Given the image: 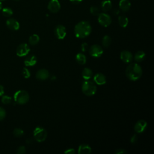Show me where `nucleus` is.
<instances>
[{
	"label": "nucleus",
	"mask_w": 154,
	"mask_h": 154,
	"mask_svg": "<svg viewBox=\"0 0 154 154\" xmlns=\"http://www.w3.org/2000/svg\"><path fill=\"white\" fill-rule=\"evenodd\" d=\"M91 26L88 21L82 20L75 26L74 34L77 38H84L91 34Z\"/></svg>",
	"instance_id": "f257e3e1"
},
{
	"label": "nucleus",
	"mask_w": 154,
	"mask_h": 154,
	"mask_svg": "<svg viewBox=\"0 0 154 154\" xmlns=\"http://www.w3.org/2000/svg\"><path fill=\"white\" fill-rule=\"evenodd\" d=\"M125 73L128 79L132 81H136L141 78L143 70L138 63H131L126 67Z\"/></svg>",
	"instance_id": "f03ea898"
},
{
	"label": "nucleus",
	"mask_w": 154,
	"mask_h": 154,
	"mask_svg": "<svg viewBox=\"0 0 154 154\" xmlns=\"http://www.w3.org/2000/svg\"><path fill=\"white\" fill-rule=\"evenodd\" d=\"M81 88L82 93L87 96H93L97 91V87L96 84L88 80H86L82 83Z\"/></svg>",
	"instance_id": "7ed1b4c3"
},
{
	"label": "nucleus",
	"mask_w": 154,
	"mask_h": 154,
	"mask_svg": "<svg viewBox=\"0 0 154 154\" xmlns=\"http://www.w3.org/2000/svg\"><path fill=\"white\" fill-rule=\"evenodd\" d=\"M14 102L19 105H23L26 103L29 99V95L28 93L23 90H19L16 91L14 94Z\"/></svg>",
	"instance_id": "20e7f679"
},
{
	"label": "nucleus",
	"mask_w": 154,
	"mask_h": 154,
	"mask_svg": "<svg viewBox=\"0 0 154 154\" xmlns=\"http://www.w3.org/2000/svg\"><path fill=\"white\" fill-rule=\"evenodd\" d=\"M34 138L37 142L41 143L44 141L48 136V133L46 130L41 126L36 127L33 131Z\"/></svg>",
	"instance_id": "39448f33"
},
{
	"label": "nucleus",
	"mask_w": 154,
	"mask_h": 154,
	"mask_svg": "<svg viewBox=\"0 0 154 154\" xmlns=\"http://www.w3.org/2000/svg\"><path fill=\"white\" fill-rule=\"evenodd\" d=\"M97 20L99 23L103 26V27H108L111 23V18L110 16L105 13H101L97 16Z\"/></svg>",
	"instance_id": "423d86ee"
},
{
	"label": "nucleus",
	"mask_w": 154,
	"mask_h": 154,
	"mask_svg": "<svg viewBox=\"0 0 154 154\" xmlns=\"http://www.w3.org/2000/svg\"><path fill=\"white\" fill-rule=\"evenodd\" d=\"M103 53V50L102 48L97 44L93 45L89 49L90 55L94 58L100 57Z\"/></svg>",
	"instance_id": "0eeeda50"
},
{
	"label": "nucleus",
	"mask_w": 154,
	"mask_h": 154,
	"mask_svg": "<svg viewBox=\"0 0 154 154\" xmlns=\"http://www.w3.org/2000/svg\"><path fill=\"white\" fill-rule=\"evenodd\" d=\"M30 51V48L26 43L20 44L16 49V55L18 57H22L27 55Z\"/></svg>",
	"instance_id": "6e6552de"
},
{
	"label": "nucleus",
	"mask_w": 154,
	"mask_h": 154,
	"mask_svg": "<svg viewBox=\"0 0 154 154\" xmlns=\"http://www.w3.org/2000/svg\"><path fill=\"white\" fill-rule=\"evenodd\" d=\"M54 32L56 37L60 40L64 39L66 36L67 34L65 26L62 25H58L57 26H56L54 29Z\"/></svg>",
	"instance_id": "1a4fd4ad"
},
{
	"label": "nucleus",
	"mask_w": 154,
	"mask_h": 154,
	"mask_svg": "<svg viewBox=\"0 0 154 154\" xmlns=\"http://www.w3.org/2000/svg\"><path fill=\"white\" fill-rule=\"evenodd\" d=\"M147 127V123L144 120H138L134 127L135 131L138 134H141L145 131Z\"/></svg>",
	"instance_id": "9d476101"
},
{
	"label": "nucleus",
	"mask_w": 154,
	"mask_h": 154,
	"mask_svg": "<svg viewBox=\"0 0 154 154\" xmlns=\"http://www.w3.org/2000/svg\"><path fill=\"white\" fill-rule=\"evenodd\" d=\"M61 8V5L58 0H51L48 4V10L53 13L59 11Z\"/></svg>",
	"instance_id": "9b49d317"
},
{
	"label": "nucleus",
	"mask_w": 154,
	"mask_h": 154,
	"mask_svg": "<svg viewBox=\"0 0 154 154\" xmlns=\"http://www.w3.org/2000/svg\"><path fill=\"white\" fill-rule=\"evenodd\" d=\"M120 57L122 61L125 63H129L133 60V55L132 53L127 50L122 51L120 52Z\"/></svg>",
	"instance_id": "f8f14e48"
},
{
	"label": "nucleus",
	"mask_w": 154,
	"mask_h": 154,
	"mask_svg": "<svg viewBox=\"0 0 154 154\" xmlns=\"http://www.w3.org/2000/svg\"><path fill=\"white\" fill-rule=\"evenodd\" d=\"M6 25L10 29L13 31H17L20 28V24L18 21L12 18L7 20Z\"/></svg>",
	"instance_id": "ddd939ff"
},
{
	"label": "nucleus",
	"mask_w": 154,
	"mask_h": 154,
	"mask_svg": "<svg viewBox=\"0 0 154 154\" xmlns=\"http://www.w3.org/2000/svg\"><path fill=\"white\" fill-rule=\"evenodd\" d=\"M35 77L38 80L45 81L49 77V71L45 69H41L37 72Z\"/></svg>",
	"instance_id": "4468645a"
},
{
	"label": "nucleus",
	"mask_w": 154,
	"mask_h": 154,
	"mask_svg": "<svg viewBox=\"0 0 154 154\" xmlns=\"http://www.w3.org/2000/svg\"><path fill=\"white\" fill-rule=\"evenodd\" d=\"M37 62V58L34 55H29L27 56L24 60V64L26 67L33 66L36 64Z\"/></svg>",
	"instance_id": "2eb2a0df"
},
{
	"label": "nucleus",
	"mask_w": 154,
	"mask_h": 154,
	"mask_svg": "<svg viewBox=\"0 0 154 154\" xmlns=\"http://www.w3.org/2000/svg\"><path fill=\"white\" fill-rule=\"evenodd\" d=\"M93 80L96 84L99 85H104L106 82V79L105 76L101 73H96L93 78Z\"/></svg>",
	"instance_id": "dca6fc26"
},
{
	"label": "nucleus",
	"mask_w": 154,
	"mask_h": 154,
	"mask_svg": "<svg viewBox=\"0 0 154 154\" xmlns=\"http://www.w3.org/2000/svg\"><path fill=\"white\" fill-rule=\"evenodd\" d=\"M119 6L120 9L122 11L126 12L129 10L131 6V4L129 0H120L119 1Z\"/></svg>",
	"instance_id": "f3484780"
},
{
	"label": "nucleus",
	"mask_w": 154,
	"mask_h": 154,
	"mask_svg": "<svg viewBox=\"0 0 154 154\" xmlns=\"http://www.w3.org/2000/svg\"><path fill=\"white\" fill-rule=\"evenodd\" d=\"M91 152V148L87 144H82L78 147V153L79 154H89Z\"/></svg>",
	"instance_id": "a211bd4d"
},
{
	"label": "nucleus",
	"mask_w": 154,
	"mask_h": 154,
	"mask_svg": "<svg viewBox=\"0 0 154 154\" xmlns=\"http://www.w3.org/2000/svg\"><path fill=\"white\" fill-rule=\"evenodd\" d=\"M112 7V2L110 0H104L101 2V8L103 11L107 12L109 11Z\"/></svg>",
	"instance_id": "6ab92c4d"
},
{
	"label": "nucleus",
	"mask_w": 154,
	"mask_h": 154,
	"mask_svg": "<svg viewBox=\"0 0 154 154\" xmlns=\"http://www.w3.org/2000/svg\"><path fill=\"white\" fill-rule=\"evenodd\" d=\"M118 22L119 25L122 28H126L129 23L128 18L124 15L119 16L118 17Z\"/></svg>",
	"instance_id": "aec40b11"
},
{
	"label": "nucleus",
	"mask_w": 154,
	"mask_h": 154,
	"mask_svg": "<svg viewBox=\"0 0 154 154\" xmlns=\"http://www.w3.org/2000/svg\"><path fill=\"white\" fill-rule=\"evenodd\" d=\"M146 57V54L144 51H138V52H137L134 55V57H133L135 60V61L137 63L139 62H141L142 61H143L144 60Z\"/></svg>",
	"instance_id": "412c9836"
},
{
	"label": "nucleus",
	"mask_w": 154,
	"mask_h": 154,
	"mask_svg": "<svg viewBox=\"0 0 154 154\" xmlns=\"http://www.w3.org/2000/svg\"><path fill=\"white\" fill-rule=\"evenodd\" d=\"M75 59L77 63L81 65H84L86 63L87 58L83 53H78L75 56Z\"/></svg>",
	"instance_id": "4be33fe9"
},
{
	"label": "nucleus",
	"mask_w": 154,
	"mask_h": 154,
	"mask_svg": "<svg viewBox=\"0 0 154 154\" xmlns=\"http://www.w3.org/2000/svg\"><path fill=\"white\" fill-rule=\"evenodd\" d=\"M93 75L92 70L88 67L84 68L82 71V76L85 80L90 79Z\"/></svg>",
	"instance_id": "5701e85b"
},
{
	"label": "nucleus",
	"mask_w": 154,
	"mask_h": 154,
	"mask_svg": "<svg viewBox=\"0 0 154 154\" xmlns=\"http://www.w3.org/2000/svg\"><path fill=\"white\" fill-rule=\"evenodd\" d=\"M39 41H40V37L38 36V35L36 34H34L31 35L28 39L29 43L31 45H36L38 43Z\"/></svg>",
	"instance_id": "b1692460"
},
{
	"label": "nucleus",
	"mask_w": 154,
	"mask_h": 154,
	"mask_svg": "<svg viewBox=\"0 0 154 154\" xmlns=\"http://www.w3.org/2000/svg\"><path fill=\"white\" fill-rule=\"evenodd\" d=\"M111 43V37L108 35H105L103 36L102 40V44L104 48H108Z\"/></svg>",
	"instance_id": "393cba45"
},
{
	"label": "nucleus",
	"mask_w": 154,
	"mask_h": 154,
	"mask_svg": "<svg viewBox=\"0 0 154 154\" xmlns=\"http://www.w3.org/2000/svg\"><path fill=\"white\" fill-rule=\"evenodd\" d=\"M13 12L11 8L9 7H5L2 9V14L5 17H10L13 14Z\"/></svg>",
	"instance_id": "a878e982"
},
{
	"label": "nucleus",
	"mask_w": 154,
	"mask_h": 154,
	"mask_svg": "<svg viewBox=\"0 0 154 154\" xmlns=\"http://www.w3.org/2000/svg\"><path fill=\"white\" fill-rule=\"evenodd\" d=\"M1 97V102L4 105L10 104L12 101V98L9 96L2 95Z\"/></svg>",
	"instance_id": "bb28decb"
},
{
	"label": "nucleus",
	"mask_w": 154,
	"mask_h": 154,
	"mask_svg": "<svg viewBox=\"0 0 154 154\" xmlns=\"http://www.w3.org/2000/svg\"><path fill=\"white\" fill-rule=\"evenodd\" d=\"M90 11L93 16H98L100 13V10L97 6H91L90 8Z\"/></svg>",
	"instance_id": "cd10ccee"
},
{
	"label": "nucleus",
	"mask_w": 154,
	"mask_h": 154,
	"mask_svg": "<svg viewBox=\"0 0 154 154\" xmlns=\"http://www.w3.org/2000/svg\"><path fill=\"white\" fill-rule=\"evenodd\" d=\"M23 134H24V131L22 129L19 128H15L13 131V134L16 137H20L23 136Z\"/></svg>",
	"instance_id": "c85d7f7f"
},
{
	"label": "nucleus",
	"mask_w": 154,
	"mask_h": 154,
	"mask_svg": "<svg viewBox=\"0 0 154 154\" xmlns=\"http://www.w3.org/2000/svg\"><path fill=\"white\" fill-rule=\"evenodd\" d=\"M22 73L23 77L26 79H28L31 76V72H30L29 70L26 67H23L22 69Z\"/></svg>",
	"instance_id": "c756f323"
},
{
	"label": "nucleus",
	"mask_w": 154,
	"mask_h": 154,
	"mask_svg": "<svg viewBox=\"0 0 154 154\" xmlns=\"http://www.w3.org/2000/svg\"><path fill=\"white\" fill-rule=\"evenodd\" d=\"M6 116V111L4 108L0 107V121L3 120Z\"/></svg>",
	"instance_id": "7c9ffc66"
},
{
	"label": "nucleus",
	"mask_w": 154,
	"mask_h": 154,
	"mask_svg": "<svg viewBox=\"0 0 154 154\" xmlns=\"http://www.w3.org/2000/svg\"><path fill=\"white\" fill-rule=\"evenodd\" d=\"M26 152V148L24 146H19L17 149V154H23Z\"/></svg>",
	"instance_id": "2f4dec72"
},
{
	"label": "nucleus",
	"mask_w": 154,
	"mask_h": 154,
	"mask_svg": "<svg viewBox=\"0 0 154 154\" xmlns=\"http://www.w3.org/2000/svg\"><path fill=\"white\" fill-rule=\"evenodd\" d=\"M128 152L124 149H117L115 150L114 153L116 154H123V153H127Z\"/></svg>",
	"instance_id": "473e14b6"
},
{
	"label": "nucleus",
	"mask_w": 154,
	"mask_h": 154,
	"mask_svg": "<svg viewBox=\"0 0 154 154\" xmlns=\"http://www.w3.org/2000/svg\"><path fill=\"white\" fill-rule=\"evenodd\" d=\"M137 140H138V136L137 135V134H134V135L131 137V139H130V141H131V143L132 144H135V143H136V142L137 141Z\"/></svg>",
	"instance_id": "72a5a7b5"
},
{
	"label": "nucleus",
	"mask_w": 154,
	"mask_h": 154,
	"mask_svg": "<svg viewBox=\"0 0 154 154\" xmlns=\"http://www.w3.org/2000/svg\"><path fill=\"white\" fill-rule=\"evenodd\" d=\"M88 48V44L85 42L82 43L81 46V49L82 52H85L87 50Z\"/></svg>",
	"instance_id": "f704fd0d"
},
{
	"label": "nucleus",
	"mask_w": 154,
	"mask_h": 154,
	"mask_svg": "<svg viewBox=\"0 0 154 154\" xmlns=\"http://www.w3.org/2000/svg\"><path fill=\"white\" fill-rule=\"evenodd\" d=\"M64 153H66V154H74L75 153V150L73 148H70V149H66L64 152Z\"/></svg>",
	"instance_id": "c9c22d12"
},
{
	"label": "nucleus",
	"mask_w": 154,
	"mask_h": 154,
	"mask_svg": "<svg viewBox=\"0 0 154 154\" xmlns=\"http://www.w3.org/2000/svg\"><path fill=\"white\" fill-rule=\"evenodd\" d=\"M70 2H72L73 4H80L83 0H69Z\"/></svg>",
	"instance_id": "e433bc0d"
},
{
	"label": "nucleus",
	"mask_w": 154,
	"mask_h": 154,
	"mask_svg": "<svg viewBox=\"0 0 154 154\" xmlns=\"http://www.w3.org/2000/svg\"><path fill=\"white\" fill-rule=\"evenodd\" d=\"M4 86L2 85H0V97L4 95Z\"/></svg>",
	"instance_id": "4c0bfd02"
},
{
	"label": "nucleus",
	"mask_w": 154,
	"mask_h": 154,
	"mask_svg": "<svg viewBox=\"0 0 154 154\" xmlns=\"http://www.w3.org/2000/svg\"><path fill=\"white\" fill-rule=\"evenodd\" d=\"M113 13H114V14H118L119 13V10H117V9H115L114 11H113Z\"/></svg>",
	"instance_id": "58836bf2"
},
{
	"label": "nucleus",
	"mask_w": 154,
	"mask_h": 154,
	"mask_svg": "<svg viewBox=\"0 0 154 154\" xmlns=\"http://www.w3.org/2000/svg\"><path fill=\"white\" fill-rule=\"evenodd\" d=\"M2 5L1 2L0 1V11L2 10Z\"/></svg>",
	"instance_id": "ea45409f"
},
{
	"label": "nucleus",
	"mask_w": 154,
	"mask_h": 154,
	"mask_svg": "<svg viewBox=\"0 0 154 154\" xmlns=\"http://www.w3.org/2000/svg\"><path fill=\"white\" fill-rule=\"evenodd\" d=\"M14 1H20V0H14Z\"/></svg>",
	"instance_id": "a19ab883"
},
{
	"label": "nucleus",
	"mask_w": 154,
	"mask_h": 154,
	"mask_svg": "<svg viewBox=\"0 0 154 154\" xmlns=\"http://www.w3.org/2000/svg\"><path fill=\"white\" fill-rule=\"evenodd\" d=\"M0 1H4V0H0Z\"/></svg>",
	"instance_id": "79ce46f5"
}]
</instances>
